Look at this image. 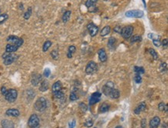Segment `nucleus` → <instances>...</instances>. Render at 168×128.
<instances>
[{"label": "nucleus", "instance_id": "f257e3e1", "mask_svg": "<svg viewBox=\"0 0 168 128\" xmlns=\"http://www.w3.org/2000/svg\"><path fill=\"white\" fill-rule=\"evenodd\" d=\"M34 108L39 112H43L47 108V100L43 97L39 98L34 103Z\"/></svg>", "mask_w": 168, "mask_h": 128}, {"label": "nucleus", "instance_id": "f03ea898", "mask_svg": "<svg viewBox=\"0 0 168 128\" xmlns=\"http://www.w3.org/2000/svg\"><path fill=\"white\" fill-rule=\"evenodd\" d=\"M133 26H126L123 28H122V31H121V35L122 36V37L126 40L129 39L133 33Z\"/></svg>", "mask_w": 168, "mask_h": 128}, {"label": "nucleus", "instance_id": "7ed1b4c3", "mask_svg": "<svg viewBox=\"0 0 168 128\" xmlns=\"http://www.w3.org/2000/svg\"><path fill=\"white\" fill-rule=\"evenodd\" d=\"M126 17L129 18H142L144 16V12L142 10L140 9H133V10H129L125 13Z\"/></svg>", "mask_w": 168, "mask_h": 128}, {"label": "nucleus", "instance_id": "20e7f679", "mask_svg": "<svg viewBox=\"0 0 168 128\" xmlns=\"http://www.w3.org/2000/svg\"><path fill=\"white\" fill-rule=\"evenodd\" d=\"M17 96V91L14 89H10L7 91L6 94L5 95V99L9 103H13L16 99Z\"/></svg>", "mask_w": 168, "mask_h": 128}, {"label": "nucleus", "instance_id": "39448f33", "mask_svg": "<svg viewBox=\"0 0 168 128\" xmlns=\"http://www.w3.org/2000/svg\"><path fill=\"white\" fill-rule=\"evenodd\" d=\"M40 125V119L36 114H32L28 120V126L30 128H37Z\"/></svg>", "mask_w": 168, "mask_h": 128}, {"label": "nucleus", "instance_id": "423d86ee", "mask_svg": "<svg viewBox=\"0 0 168 128\" xmlns=\"http://www.w3.org/2000/svg\"><path fill=\"white\" fill-rule=\"evenodd\" d=\"M7 41L10 43L11 44H14L17 46L18 48L21 47L23 44V40L22 38H19L16 36H9L7 38Z\"/></svg>", "mask_w": 168, "mask_h": 128}, {"label": "nucleus", "instance_id": "0eeeda50", "mask_svg": "<svg viewBox=\"0 0 168 128\" xmlns=\"http://www.w3.org/2000/svg\"><path fill=\"white\" fill-rule=\"evenodd\" d=\"M98 70V65L94 62H89L86 68H85V72L87 75H93Z\"/></svg>", "mask_w": 168, "mask_h": 128}, {"label": "nucleus", "instance_id": "6e6552de", "mask_svg": "<svg viewBox=\"0 0 168 128\" xmlns=\"http://www.w3.org/2000/svg\"><path fill=\"white\" fill-rule=\"evenodd\" d=\"M2 58L4 59L3 62L5 65H9V64H12L15 62V60L16 59L15 55H11L9 53H7V52H5L2 55Z\"/></svg>", "mask_w": 168, "mask_h": 128}, {"label": "nucleus", "instance_id": "1a4fd4ad", "mask_svg": "<svg viewBox=\"0 0 168 128\" xmlns=\"http://www.w3.org/2000/svg\"><path fill=\"white\" fill-rule=\"evenodd\" d=\"M113 89H114V84H113V82H107V83L103 86V88H102V92H103V93H104L106 96H108V97H109V96H110V94H111V92H112V91Z\"/></svg>", "mask_w": 168, "mask_h": 128}, {"label": "nucleus", "instance_id": "9d476101", "mask_svg": "<svg viewBox=\"0 0 168 128\" xmlns=\"http://www.w3.org/2000/svg\"><path fill=\"white\" fill-rule=\"evenodd\" d=\"M101 94L98 92H94L93 94H91V96L89 99V105L92 106V105L98 103L101 99Z\"/></svg>", "mask_w": 168, "mask_h": 128}, {"label": "nucleus", "instance_id": "9b49d317", "mask_svg": "<svg viewBox=\"0 0 168 128\" xmlns=\"http://www.w3.org/2000/svg\"><path fill=\"white\" fill-rule=\"evenodd\" d=\"M87 30H88V32H89V34L91 37H94L97 35L98 32V27L96 25L91 23L87 26Z\"/></svg>", "mask_w": 168, "mask_h": 128}, {"label": "nucleus", "instance_id": "f8f14e48", "mask_svg": "<svg viewBox=\"0 0 168 128\" xmlns=\"http://www.w3.org/2000/svg\"><path fill=\"white\" fill-rule=\"evenodd\" d=\"M42 82V76L40 74H34L31 78V83L34 86H37Z\"/></svg>", "mask_w": 168, "mask_h": 128}, {"label": "nucleus", "instance_id": "ddd939ff", "mask_svg": "<svg viewBox=\"0 0 168 128\" xmlns=\"http://www.w3.org/2000/svg\"><path fill=\"white\" fill-rule=\"evenodd\" d=\"M98 58L100 62H105L107 61V54L105 52V50L104 48H101L98 51Z\"/></svg>", "mask_w": 168, "mask_h": 128}, {"label": "nucleus", "instance_id": "4468645a", "mask_svg": "<svg viewBox=\"0 0 168 128\" xmlns=\"http://www.w3.org/2000/svg\"><path fill=\"white\" fill-rule=\"evenodd\" d=\"M160 124V118L159 117H154L150 121V128H157Z\"/></svg>", "mask_w": 168, "mask_h": 128}, {"label": "nucleus", "instance_id": "2eb2a0df", "mask_svg": "<svg viewBox=\"0 0 168 128\" xmlns=\"http://www.w3.org/2000/svg\"><path fill=\"white\" fill-rule=\"evenodd\" d=\"M5 114L7 116H9V117H17L19 116V111L16 109H9L8 110H6L5 112Z\"/></svg>", "mask_w": 168, "mask_h": 128}, {"label": "nucleus", "instance_id": "dca6fc26", "mask_svg": "<svg viewBox=\"0 0 168 128\" xmlns=\"http://www.w3.org/2000/svg\"><path fill=\"white\" fill-rule=\"evenodd\" d=\"M146 107H147V105H146L145 102H142V103H140V105L135 109V110H134L135 114H136V115L140 114L141 112H143V111H144V110H146Z\"/></svg>", "mask_w": 168, "mask_h": 128}, {"label": "nucleus", "instance_id": "f3484780", "mask_svg": "<svg viewBox=\"0 0 168 128\" xmlns=\"http://www.w3.org/2000/svg\"><path fill=\"white\" fill-rule=\"evenodd\" d=\"M18 47L14 45V44H9L6 45L5 47V52L7 53H9V54H12L13 52H16L17 50H18Z\"/></svg>", "mask_w": 168, "mask_h": 128}, {"label": "nucleus", "instance_id": "a211bd4d", "mask_svg": "<svg viewBox=\"0 0 168 128\" xmlns=\"http://www.w3.org/2000/svg\"><path fill=\"white\" fill-rule=\"evenodd\" d=\"M1 124L2 128H14L13 122L9 120H3Z\"/></svg>", "mask_w": 168, "mask_h": 128}, {"label": "nucleus", "instance_id": "6ab92c4d", "mask_svg": "<svg viewBox=\"0 0 168 128\" xmlns=\"http://www.w3.org/2000/svg\"><path fill=\"white\" fill-rule=\"evenodd\" d=\"M62 89V85H61V82L60 81H57L56 82L53 86H52V92L54 93L56 92H58V91H61Z\"/></svg>", "mask_w": 168, "mask_h": 128}, {"label": "nucleus", "instance_id": "aec40b11", "mask_svg": "<svg viewBox=\"0 0 168 128\" xmlns=\"http://www.w3.org/2000/svg\"><path fill=\"white\" fill-rule=\"evenodd\" d=\"M75 51H76V48H75V45H71V46H69V48H68V54H67L68 58H71L72 56H73V55L75 53Z\"/></svg>", "mask_w": 168, "mask_h": 128}, {"label": "nucleus", "instance_id": "412c9836", "mask_svg": "<svg viewBox=\"0 0 168 128\" xmlns=\"http://www.w3.org/2000/svg\"><path fill=\"white\" fill-rule=\"evenodd\" d=\"M115 44H116V39L114 37H111L108 41V47L111 49H113L115 48Z\"/></svg>", "mask_w": 168, "mask_h": 128}, {"label": "nucleus", "instance_id": "4be33fe9", "mask_svg": "<svg viewBox=\"0 0 168 128\" xmlns=\"http://www.w3.org/2000/svg\"><path fill=\"white\" fill-rule=\"evenodd\" d=\"M71 11L70 10H68L66 11L64 14H63V16H62V21L64 23H67L69 21L70 18H71Z\"/></svg>", "mask_w": 168, "mask_h": 128}, {"label": "nucleus", "instance_id": "5701e85b", "mask_svg": "<svg viewBox=\"0 0 168 128\" xmlns=\"http://www.w3.org/2000/svg\"><path fill=\"white\" fill-rule=\"evenodd\" d=\"M49 88V84H48V82L47 81H42L41 83H40V91L41 92H45Z\"/></svg>", "mask_w": 168, "mask_h": 128}, {"label": "nucleus", "instance_id": "b1692460", "mask_svg": "<svg viewBox=\"0 0 168 128\" xmlns=\"http://www.w3.org/2000/svg\"><path fill=\"white\" fill-rule=\"evenodd\" d=\"M98 0H86L85 2V6L88 9L94 8V5L97 4Z\"/></svg>", "mask_w": 168, "mask_h": 128}, {"label": "nucleus", "instance_id": "393cba45", "mask_svg": "<svg viewBox=\"0 0 168 128\" xmlns=\"http://www.w3.org/2000/svg\"><path fill=\"white\" fill-rule=\"evenodd\" d=\"M111 31V27L109 26H105L101 30V37H105L107 36Z\"/></svg>", "mask_w": 168, "mask_h": 128}, {"label": "nucleus", "instance_id": "a878e982", "mask_svg": "<svg viewBox=\"0 0 168 128\" xmlns=\"http://www.w3.org/2000/svg\"><path fill=\"white\" fill-rule=\"evenodd\" d=\"M119 96H120L119 91L118 89H113L111 94H110V96H109V97L112 98V99H118L119 97Z\"/></svg>", "mask_w": 168, "mask_h": 128}, {"label": "nucleus", "instance_id": "bb28decb", "mask_svg": "<svg viewBox=\"0 0 168 128\" xmlns=\"http://www.w3.org/2000/svg\"><path fill=\"white\" fill-rule=\"evenodd\" d=\"M51 45H52V42L50 41H45V43L43 45V52H47L49 50V48L51 47Z\"/></svg>", "mask_w": 168, "mask_h": 128}, {"label": "nucleus", "instance_id": "cd10ccee", "mask_svg": "<svg viewBox=\"0 0 168 128\" xmlns=\"http://www.w3.org/2000/svg\"><path fill=\"white\" fill-rule=\"evenodd\" d=\"M108 110H109V106L107 103H102V105L100 106V109H99V112L100 113H106Z\"/></svg>", "mask_w": 168, "mask_h": 128}, {"label": "nucleus", "instance_id": "c85d7f7f", "mask_svg": "<svg viewBox=\"0 0 168 128\" xmlns=\"http://www.w3.org/2000/svg\"><path fill=\"white\" fill-rule=\"evenodd\" d=\"M158 109L160 111H165V112H167V105L165 104L164 103L161 102L159 103L158 105Z\"/></svg>", "mask_w": 168, "mask_h": 128}, {"label": "nucleus", "instance_id": "c756f323", "mask_svg": "<svg viewBox=\"0 0 168 128\" xmlns=\"http://www.w3.org/2000/svg\"><path fill=\"white\" fill-rule=\"evenodd\" d=\"M130 38H131V40H130L131 43H136V42H140L142 41L141 36H139V35H135L133 37H131Z\"/></svg>", "mask_w": 168, "mask_h": 128}, {"label": "nucleus", "instance_id": "7c9ffc66", "mask_svg": "<svg viewBox=\"0 0 168 128\" xmlns=\"http://www.w3.org/2000/svg\"><path fill=\"white\" fill-rule=\"evenodd\" d=\"M54 97L56 99H64V92L61 90V91H58V92H56L54 93Z\"/></svg>", "mask_w": 168, "mask_h": 128}, {"label": "nucleus", "instance_id": "2f4dec72", "mask_svg": "<svg viewBox=\"0 0 168 128\" xmlns=\"http://www.w3.org/2000/svg\"><path fill=\"white\" fill-rule=\"evenodd\" d=\"M149 52H150V54L151 55V56L154 58V60H157V58H158V55H157V51H156L154 49L150 48V49H149Z\"/></svg>", "mask_w": 168, "mask_h": 128}, {"label": "nucleus", "instance_id": "473e14b6", "mask_svg": "<svg viewBox=\"0 0 168 128\" xmlns=\"http://www.w3.org/2000/svg\"><path fill=\"white\" fill-rule=\"evenodd\" d=\"M31 14H32V8L30 7V8H28V10L24 13V16H23L24 19H28L30 17Z\"/></svg>", "mask_w": 168, "mask_h": 128}, {"label": "nucleus", "instance_id": "72a5a7b5", "mask_svg": "<svg viewBox=\"0 0 168 128\" xmlns=\"http://www.w3.org/2000/svg\"><path fill=\"white\" fill-rule=\"evenodd\" d=\"M9 16L6 13H3V14H0V24L3 23L6 19H8Z\"/></svg>", "mask_w": 168, "mask_h": 128}, {"label": "nucleus", "instance_id": "f704fd0d", "mask_svg": "<svg viewBox=\"0 0 168 128\" xmlns=\"http://www.w3.org/2000/svg\"><path fill=\"white\" fill-rule=\"evenodd\" d=\"M50 55H51V57H52L54 60H57L58 58H59V53H58V51H57V50L52 51L51 53H50Z\"/></svg>", "mask_w": 168, "mask_h": 128}, {"label": "nucleus", "instance_id": "c9c22d12", "mask_svg": "<svg viewBox=\"0 0 168 128\" xmlns=\"http://www.w3.org/2000/svg\"><path fill=\"white\" fill-rule=\"evenodd\" d=\"M134 71H135V72L136 74H139V75H141V74L144 73V69L142 67H137V66H136L134 68Z\"/></svg>", "mask_w": 168, "mask_h": 128}, {"label": "nucleus", "instance_id": "e433bc0d", "mask_svg": "<svg viewBox=\"0 0 168 128\" xmlns=\"http://www.w3.org/2000/svg\"><path fill=\"white\" fill-rule=\"evenodd\" d=\"M134 81H135L136 83H137V84L141 83V82H142V77H141V75H139V74H136V76H135V78H134Z\"/></svg>", "mask_w": 168, "mask_h": 128}, {"label": "nucleus", "instance_id": "4c0bfd02", "mask_svg": "<svg viewBox=\"0 0 168 128\" xmlns=\"http://www.w3.org/2000/svg\"><path fill=\"white\" fill-rule=\"evenodd\" d=\"M153 44H154V46L159 48V47L161 46V44H162V43H161V41H160L159 39H153Z\"/></svg>", "mask_w": 168, "mask_h": 128}, {"label": "nucleus", "instance_id": "58836bf2", "mask_svg": "<svg viewBox=\"0 0 168 128\" xmlns=\"http://www.w3.org/2000/svg\"><path fill=\"white\" fill-rule=\"evenodd\" d=\"M78 99V96H77V94H76L75 92H73L71 93V95H70V99H71V101H75V100H77Z\"/></svg>", "mask_w": 168, "mask_h": 128}, {"label": "nucleus", "instance_id": "ea45409f", "mask_svg": "<svg viewBox=\"0 0 168 128\" xmlns=\"http://www.w3.org/2000/svg\"><path fill=\"white\" fill-rule=\"evenodd\" d=\"M79 107H80L81 110H82V111H84V112L87 111V106L84 103H80Z\"/></svg>", "mask_w": 168, "mask_h": 128}, {"label": "nucleus", "instance_id": "a19ab883", "mask_svg": "<svg viewBox=\"0 0 168 128\" xmlns=\"http://www.w3.org/2000/svg\"><path fill=\"white\" fill-rule=\"evenodd\" d=\"M121 31H122V27L119 26H116L114 28V32H115V33H117L121 34Z\"/></svg>", "mask_w": 168, "mask_h": 128}, {"label": "nucleus", "instance_id": "79ce46f5", "mask_svg": "<svg viewBox=\"0 0 168 128\" xmlns=\"http://www.w3.org/2000/svg\"><path fill=\"white\" fill-rule=\"evenodd\" d=\"M50 75V70L49 68H46L43 71V75L45 77H49Z\"/></svg>", "mask_w": 168, "mask_h": 128}, {"label": "nucleus", "instance_id": "37998d69", "mask_svg": "<svg viewBox=\"0 0 168 128\" xmlns=\"http://www.w3.org/2000/svg\"><path fill=\"white\" fill-rule=\"evenodd\" d=\"M75 124H76V121L75 120H71L70 123H69V128H75Z\"/></svg>", "mask_w": 168, "mask_h": 128}, {"label": "nucleus", "instance_id": "c03bdc74", "mask_svg": "<svg viewBox=\"0 0 168 128\" xmlns=\"http://www.w3.org/2000/svg\"><path fill=\"white\" fill-rule=\"evenodd\" d=\"M92 125H93V121H92V120H87V121L84 124V126H85V127H91Z\"/></svg>", "mask_w": 168, "mask_h": 128}, {"label": "nucleus", "instance_id": "a18cd8bd", "mask_svg": "<svg viewBox=\"0 0 168 128\" xmlns=\"http://www.w3.org/2000/svg\"><path fill=\"white\" fill-rule=\"evenodd\" d=\"M141 127L142 128H145L147 127V120L146 119H143L141 121Z\"/></svg>", "mask_w": 168, "mask_h": 128}, {"label": "nucleus", "instance_id": "49530a36", "mask_svg": "<svg viewBox=\"0 0 168 128\" xmlns=\"http://www.w3.org/2000/svg\"><path fill=\"white\" fill-rule=\"evenodd\" d=\"M7 91H8V90L6 89V88H5V86L2 87V89H1V92H2V94L3 96H5V95L6 94Z\"/></svg>", "mask_w": 168, "mask_h": 128}, {"label": "nucleus", "instance_id": "de8ad7c7", "mask_svg": "<svg viewBox=\"0 0 168 128\" xmlns=\"http://www.w3.org/2000/svg\"><path fill=\"white\" fill-rule=\"evenodd\" d=\"M167 39H164V41H163V45H164V47H166V48L167 47Z\"/></svg>", "mask_w": 168, "mask_h": 128}, {"label": "nucleus", "instance_id": "09e8293b", "mask_svg": "<svg viewBox=\"0 0 168 128\" xmlns=\"http://www.w3.org/2000/svg\"><path fill=\"white\" fill-rule=\"evenodd\" d=\"M143 3L144 6H145V7H147V5H146V1H145V0H143Z\"/></svg>", "mask_w": 168, "mask_h": 128}, {"label": "nucleus", "instance_id": "8fccbe9b", "mask_svg": "<svg viewBox=\"0 0 168 128\" xmlns=\"http://www.w3.org/2000/svg\"><path fill=\"white\" fill-rule=\"evenodd\" d=\"M115 128H122V126H117Z\"/></svg>", "mask_w": 168, "mask_h": 128}, {"label": "nucleus", "instance_id": "3c124183", "mask_svg": "<svg viewBox=\"0 0 168 128\" xmlns=\"http://www.w3.org/2000/svg\"><path fill=\"white\" fill-rule=\"evenodd\" d=\"M103 1H108V0H103Z\"/></svg>", "mask_w": 168, "mask_h": 128}, {"label": "nucleus", "instance_id": "603ef678", "mask_svg": "<svg viewBox=\"0 0 168 128\" xmlns=\"http://www.w3.org/2000/svg\"><path fill=\"white\" fill-rule=\"evenodd\" d=\"M0 13H1V10H0Z\"/></svg>", "mask_w": 168, "mask_h": 128}, {"label": "nucleus", "instance_id": "864d4df0", "mask_svg": "<svg viewBox=\"0 0 168 128\" xmlns=\"http://www.w3.org/2000/svg\"><path fill=\"white\" fill-rule=\"evenodd\" d=\"M94 128H96V127H94Z\"/></svg>", "mask_w": 168, "mask_h": 128}, {"label": "nucleus", "instance_id": "5fc2aeb1", "mask_svg": "<svg viewBox=\"0 0 168 128\" xmlns=\"http://www.w3.org/2000/svg\"><path fill=\"white\" fill-rule=\"evenodd\" d=\"M60 128H61V127H60Z\"/></svg>", "mask_w": 168, "mask_h": 128}]
</instances>
